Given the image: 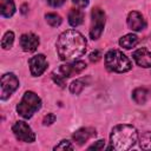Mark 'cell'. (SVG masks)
Segmentation results:
<instances>
[{
	"label": "cell",
	"instance_id": "cell-28",
	"mask_svg": "<svg viewBox=\"0 0 151 151\" xmlns=\"http://www.w3.org/2000/svg\"><path fill=\"white\" fill-rule=\"evenodd\" d=\"M21 12H22V13H26V5H24V6L21 7Z\"/></svg>",
	"mask_w": 151,
	"mask_h": 151
},
{
	"label": "cell",
	"instance_id": "cell-14",
	"mask_svg": "<svg viewBox=\"0 0 151 151\" xmlns=\"http://www.w3.org/2000/svg\"><path fill=\"white\" fill-rule=\"evenodd\" d=\"M84 21V12L80 8H73L68 13V24L72 27H77L81 25Z\"/></svg>",
	"mask_w": 151,
	"mask_h": 151
},
{
	"label": "cell",
	"instance_id": "cell-18",
	"mask_svg": "<svg viewBox=\"0 0 151 151\" xmlns=\"http://www.w3.org/2000/svg\"><path fill=\"white\" fill-rule=\"evenodd\" d=\"M139 145L143 150H151V131H145L139 136Z\"/></svg>",
	"mask_w": 151,
	"mask_h": 151
},
{
	"label": "cell",
	"instance_id": "cell-7",
	"mask_svg": "<svg viewBox=\"0 0 151 151\" xmlns=\"http://www.w3.org/2000/svg\"><path fill=\"white\" fill-rule=\"evenodd\" d=\"M19 86V79L14 73H5L1 77V96L2 100L7 99Z\"/></svg>",
	"mask_w": 151,
	"mask_h": 151
},
{
	"label": "cell",
	"instance_id": "cell-27",
	"mask_svg": "<svg viewBox=\"0 0 151 151\" xmlns=\"http://www.w3.org/2000/svg\"><path fill=\"white\" fill-rule=\"evenodd\" d=\"M72 1L79 8H84V7H86L88 5V0H72Z\"/></svg>",
	"mask_w": 151,
	"mask_h": 151
},
{
	"label": "cell",
	"instance_id": "cell-3",
	"mask_svg": "<svg viewBox=\"0 0 151 151\" xmlns=\"http://www.w3.org/2000/svg\"><path fill=\"white\" fill-rule=\"evenodd\" d=\"M105 65L107 70L118 73L127 72L132 67L130 59L118 50H111L105 54Z\"/></svg>",
	"mask_w": 151,
	"mask_h": 151
},
{
	"label": "cell",
	"instance_id": "cell-1",
	"mask_svg": "<svg viewBox=\"0 0 151 151\" xmlns=\"http://www.w3.org/2000/svg\"><path fill=\"white\" fill-rule=\"evenodd\" d=\"M57 52L61 60L73 61L86 52V39L76 29L63 32L57 40Z\"/></svg>",
	"mask_w": 151,
	"mask_h": 151
},
{
	"label": "cell",
	"instance_id": "cell-2",
	"mask_svg": "<svg viewBox=\"0 0 151 151\" xmlns=\"http://www.w3.org/2000/svg\"><path fill=\"white\" fill-rule=\"evenodd\" d=\"M138 139V132L134 126L129 124H120L112 129L110 140L111 149L117 151L130 150Z\"/></svg>",
	"mask_w": 151,
	"mask_h": 151
},
{
	"label": "cell",
	"instance_id": "cell-19",
	"mask_svg": "<svg viewBox=\"0 0 151 151\" xmlns=\"http://www.w3.org/2000/svg\"><path fill=\"white\" fill-rule=\"evenodd\" d=\"M13 42H14V33L12 31L6 32L1 39V47L4 50H9L13 46Z\"/></svg>",
	"mask_w": 151,
	"mask_h": 151
},
{
	"label": "cell",
	"instance_id": "cell-23",
	"mask_svg": "<svg viewBox=\"0 0 151 151\" xmlns=\"http://www.w3.org/2000/svg\"><path fill=\"white\" fill-rule=\"evenodd\" d=\"M105 146V140L100 139V140H97L94 144H92L91 146H88V150H94V151H99V150H103Z\"/></svg>",
	"mask_w": 151,
	"mask_h": 151
},
{
	"label": "cell",
	"instance_id": "cell-15",
	"mask_svg": "<svg viewBox=\"0 0 151 151\" xmlns=\"http://www.w3.org/2000/svg\"><path fill=\"white\" fill-rule=\"evenodd\" d=\"M15 12V5L13 0H0V13L4 18H9Z\"/></svg>",
	"mask_w": 151,
	"mask_h": 151
},
{
	"label": "cell",
	"instance_id": "cell-9",
	"mask_svg": "<svg viewBox=\"0 0 151 151\" xmlns=\"http://www.w3.org/2000/svg\"><path fill=\"white\" fill-rule=\"evenodd\" d=\"M28 65H29L31 74L33 77H39L45 72L48 63L44 54H37L28 60Z\"/></svg>",
	"mask_w": 151,
	"mask_h": 151
},
{
	"label": "cell",
	"instance_id": "cell-10",
	"mask_svg": "<svg viewBox=\"0 0 151 151\" xmlns=\"http://www.w3.org/2000/svg\"><path fill=\"white\" fill-rule=\"evenodd\" d=\"M126 21H127V26L132 31H142L146 26V22H145L144 17L139 12H137V11L130 12L129 15H127Z\"/></svg>",
	"mask_w": 151,
	"mask_h": 151
},
{
	"label": "cell",
	"instance_id": "cell-25",
	"mask_svg": "<svg viewBox=\"0 0 151 151\" xmlns=\"http://www.w3.org/2000/svg\"><path fill=\"white\" fill-rule=\"evenodd\" d=\"M54 122H55V116H54L53 113H47V114L44 117V120H42L44 125H51V124H53Z\"/></svg>",
	"mask_w": 151,
	"mask_h": 151
},
{
	"label": "cell",
	"instance_id": "cell-24",
	"mask_svg": "<svg viewBox=\"0 0 151 151\" xmlns=\"http://www.w3.org/2000/svg\"><path fill=\"white\" fill-rule=\"evenodd\" d=\"M101 57H103V54H101V52L99 51V50H96V51H93L91 54H90V60L92 61V63H97V61H99L100 59H101Z\"/></svg>",
	"mask_w": 151,
	"mask_h": 151
},
{
	"label": "cell",
	"instance_id": "cell-5",
	"mask_svg": "<svg viewBox=\"0 0 151 151\" xmlns=\"http://www.w3.org/2000/svg\"><path fill=\"white\" fill-rule=\"evenodd\" d=\"M92 20H91V29H90V37L93 40H97L100 38L103 31H104V26H105V13L101 8L96 7L92 9L91 13Z\"/></svg>",
	"mask_w": 151,
	"mask_h": 151
},
{
	"label": "cell",
	"instance_id": "cell-6",
	"mask_svg": "<svg viewBox=\"0 0 151 151\" xmlns=\"http://www.w3.org/2000/svg\"><path fill=\"white\" fill-rule=\"evenodd\" d=\"M12 131L14 133V136L17 137V139H19L20 142H25V143H32L35 140V134L32 131V129L29 127V125L22 120L17 122L13 126H12Z\"/></svg>",
	"mask_w": 151,
	"mask_h": 151
},
{
	"label": "cell",
	"instance_id": "cell-11",
	"mask_svg": "<svg viewBox=\"0 0 151 151\" xmlns=\"http://www.w3.org/2000/svg\"><path fill=\"white\" fill-rule=\"evenodd\" d=\"M20 46L25 52H34L39 46V38L33 33H25L20 37Z\"/></svg>",
	"mask_w": 151,
	"mask_h": 151
},
{
	"label": "cell",
	"instance_id": "cell-8",
	"mask_svg": "<svg viewBox=\"0 0 151 151\" xmlns=\"http://www.w3.org/2000/svg\"><path fill=\"white\" fill-rule=\"evenodd\" d=\"M85 68H86V64L84 61H81V60H73V61H68V63L61 65L57 72L60 76H63L65 79H67L70 77L79 74Z\"/></svg>",
	"mask_w": 151,
	"mask_h": 151
},
{
	"label": "cell",
	"instance_id": "cell-17",
	"mask_svg": "<svg viewBox=\"0 0 151 151\" xmlns=\"http://www.w3.org/2000/svg\"><path fill=\"white\" fill-rule=\"evenodd\" d=\"M147 97H149V92L147 90H145L144 87H138V88H134L133 92H132V98L133 100L139 104V105H143L146 103L147 100Z\"/></svg>",
	"mask_w": 151,
	"mask_h": 151
},
{
	"label": "cell",
	"instance_id": "cell-26",
	"mask_svg": "<svg viewBox=\"0 0 151 151\" xmlns=\"http://www.w3.org/2000/svg\"><path fill=\"white\" fill-rule=\"evenodd\" d=\"M64 2H65V0H47V4L51 7H60L64 5Z\"/></svg>",
	"mask_w": 151,
	"mask_h": 151
},
{
	"label": "cell",
	"instance_id": "cell-13",
	"mask_svg": "<svg viewBox=\"0 0 151 151\" xmlns=\"http://www.w3.org/2000/svg\"><path fill=\"white\" fill-rule=\"evenodd\" d=\"M96 136V130L92 127H81L73 133V140L78 145H84L90 138Z\"/></svg>",
	"mask_w": 151,
	"mask_h": 151
},
{
	"label": "cell",
	"instance_id": "cell-20",
	"mask_svg": "<svg viewBox=\"0 0 151 151\" xmlns=\"http://www.w3.org/2000/svg\"><path fill=\"white\" fill-rule=\"evenodd\" d=\"M45 19H46L47 24L52 27H58L61 24V17L57 13H47L45 15Z\"/></svg>",
	"mask_w": 151,
	"mask_h": 151
},
{
	"label": "cell",
	"instance_id": "cell-21",
	"mask_svg": "<svg viewBox=\"0 0 151 151\" xmlns=\"http://www.w3.org/2000/svg\"><path fill=\"white\" fill-rule=\"evenodd\" d=\"M85 87V83L81 80V79H77V80H73L71 84H70V91L73 93V94H79L83 88Z\"/></svg>",
	"mask_w": 151,
	"mask_h": 151
},
{
	"label": "cell",
	"instance_id": "cell-12",
	"mask_svg": "<svg viewBox=\"0 0 151 151\" xmlns=\"http://www.w3.org/2000/svg\"><path fill=\"white\" fill-rule=\"evenodd\" d=\"M132 57L138 66L144 67V68L151 67V52L149 50H146L144 47L138 48L133 52Z\"/></svg>",
	"mask_w": 151,
	"mask_h": 151
},
{
	"label": "cell",
	"instance_id": "cell-16",
	"mask_svg": "<svg viewBox=\"0 0 151 151\" xmlns=\"http://www.w3.org/2000/svg\"><path fill=\"white\" fill-rule=\"evenodd\" d=\"M138 42V37L136 34H126L124 37H122L119 39V45L123 47V48H126V50H130L132 47H134Z\"/></svg>",
	"mask_w": 151,
	"mask_h": 151
},
{
	"label": "cell",
	"instance_id": "cell-4",
	"mask_svg": "<svg viewBox=\"0 0 151 151\" xmlns=\"http://www.w3.org/2000/svg\"><path fill=\"white\" fill-rule=\"evenodd\" d=\"M41 107V99L32 91L25 92L20 103L17 105V112L25 119L31 118Z\"/></svg>",
	"mask_w": 151,
	"mask_h": 151
},
{
	"label": "cell",
	"instance_id": "cell-22",
	"mask_svg": "<svg viewBox=\"0 0 151 151\" xmlns=\"http://www.w3.org/2000/svg\"><path fill=\"white\" fill-rule=\"evenodd\" d=\"M54 150L57 151V150H73V145L71 144V142H68V140H61L58 145H55L54 146Z\"/></svg>",
	"mask_w": 151,
	"mask_h": 151
}]
</instances>
